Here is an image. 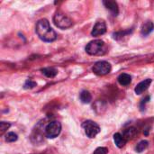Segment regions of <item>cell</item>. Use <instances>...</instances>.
<instances>
[{"label":"cell","mask_w":154,"mask_h":154,"mask_svg":"<svg viewBox=\"0 0 154 154\" xmlns=\"http://www.w3.org/2000/svg\"><path fill=\"white\" fill-rule=\"evenodd\" d=\"M35 32L39 38L46 42H51L57 39L56 32L51 27L47 19H41L37 22L35 26Z\"/></svg>","instance_id":"obj_1"},{"label":"cell","mask_w":154,"mask_h":154,"mask_svg":"<svg viewBox=\"0 0 154 154\" xmlns=\"http://www.w3.org/2000/svg\"><path fill=\"white\" fill-rule=\"evenodd\" d=\"M86 51L89 55H95V56L103 55L106 51V45L105 42L102 40H95L90 42L86 46Z\"/></svg>","instance_id":"obj_2"},{"label":"cell","mask_w":154,"mask_h":154,"mask_svg":"<svg viewBox=\"0 0 154 154\" xmlns=\"http://www.w3.org/2000/svg\"><path fill=\"white\" fill-rule=\"evenodd\" d=\"M53 23L57 27H59L60 29H62V30L70 28L73 24L72 20L61 12L55 13V14L53 16Z\"/></svg>","instance_id":"obj_3"},{"label":"cell","mask_w":154,"mask_h":154,"mask_svg":"<svg viewBox=\"0 0 154 154\" xmlns=\"http://www.w3.org/2000/svg\"><path fill=\"white\" fill-rule=\"evenodd\" d=\"M82 127L88 138H95L100 132V127L97 124L91 120L85 121L82 124Z\"/></svg>","instance_id":"obj_4"},{"label":"cell","mask_w":154,"mask_h":154,"mask_svg":"<svg viewBox=\"0 0 154 154\" xmlns=\"http://www.w3.org/2000/svg\"><path fill=\"white\" fill-rule=\"evenodd\" d=\"M111 69L112 67L109 62L105 61V60H100L94 64L92 70L95 74L98 76H104V75L108 74L111 71Z\"/></svg>","instance_id":"obj_5"},{"label":"cell","mask_w":154,"mask_h":154,"mask_svg":"<svg viewBox=\"0 0 154 154\" xmlns=\"http://www.w3.org/2000/svg\"><path fill=\"white\" fill-rule=\"evenodd\" d=\"M61 131V125L58 121H52L45 128V134L46 137L53 139L56 138Z\"/></svg>","instance_id":"obj_6"},{"label":"cell","mask_w":154,"mask_h":154,"mask_svg":"<svg viewBox=\"0 0 154 154\" xmlns=\"http://www.w3.org/2000/svg\"><path fill=\"white\" fill-rule=\"evenodd\" d=\"M106 32V25L104 21H97L96 24L93 27V30L91 32L92 36H99Z\"/></svg>","instance_id":"obj_7"},{"label":"cell","mask_w":154,"mask_h":154,"mask_svg":"<svg viewBox=\"0 0 154 154\" xmlns=\"http://www.w3.org/2000/svg\"><path fill=\"white\" fill-rule=\"evenodd\" d=\"M152 84V79H147L142 82H140L134 88V91L137 95H142L144 91H146L148 89V88L150 87V85Z\"/></svg>","instance_id":"obj_8"},{"label":"cell","mask_w":154,"mask_h":154,"mask_svg":"<svg viewBox=\"0 0 154 154\" xmlns=\"http://www.w3.org/2000/svg\"><path fill=\"white\" fill-rule=\"evenodd\" d=\"M103 4L104 5L111 11V13L113 14V15L116 16L118 14V12H119V8H118V5L116 1H110V0H107V1H103Z\"/></svg>","instance_id":"obj_9"},{"label":"cell","mask_w":154,"mask_h":154,"mask_svg":"<svg viewBox=\"0 0 154 154\" xmlns=\"http://www.w3.org/2000/svg\"><path fill=\"white\" fill-rule=\"evenodd\" d=\"M114 141H115L116 145L118 148H123L126 144V143H127V141L125 139L123 134H121L119 133H116V134H114Z\"/></svg>","instance_id":"obj_10"},{"label":"cell","mask_w":154,"mask_h":154,"mask_svg":"<svg viewBox=\"0 0 154 154\" xmlns=\"http://www.w3.org/2000/svg\"><path fill=\"white\" fill-rule=\"evenodd\" d=\"M137 134V130L134 127H130L126 130H125V132L123 133V136L125 137V139L126 141H130L132 139H134Z\"/></svg>","instance_id":"obj_11"},{"label":"cell","mask_w":154,"mask_h":154,"mask_svg":"<svg viewBox=\"0 0 154 154\" xmlns=\"http://www.w3.org/2000/svg\"><path fill=\"white\" fill-rule=\"evenodd\" d=\"M154 28V24L151 21H147L146 23H144L142 26V29H141V32L143 35H148L150 32H152Z\"/></svg>","instance_id":"obj_12"},{"label":"cell","mask_w":154,"mask_h":154,"mask_svg":"<svg viewBox=\"0 0 154 154\" xmlns=\"http://www.w3.org/2000/svg\"><path fill=\"white\" fill-rule=\"evenodd\" d=\"M117 79H118V82H119L120 85H122V86H128L131 83V81H132V77L129 74L123 73V74L119 75Z\"/></svg>","instance_id":"obj_13"},{"label":"cell","mask_w":154,"mask_h":154,"mask_svg":"<svg viewBox=\"0 0 154 154\" xmlns=\"http://www.w3.org/2000/svg\"><path fill=\"white\" fill-rule=\"evenodd\" d=\"M79 98H80V100H81V102L83 104H89L91 102V100H92V96H91V94L88 91L83 90L80 93Z\"/></svg>","instance_id":"obj_14"},{"label":"cell","mask_w":154,"mask_h":154,"mask_svg":"<svg viewBox=\"0 0 154 154\" xmlns=\"http://www.w3.org/2000/svg\"><path fill=\"white\" fill-rule=\"evenodd\" d=\"M42 72L46 77H48V78H54L58 74L57 69H55L54 68H44V69H42Z\"/></svg>","instance_id":"obj_15"},{"label":"cell","mask_w":154,"mask_h":154,"mask_svg":"<svg viewBox=\"0 0 154 154\" xmlns=\"http://www.w3.org/2000/svg\"><path fill=\"white\" fill-rule=\"evenodd\" d=\"M148 146H149V143L147 141H142V142H140L137 144V146L135 148V151L137 152H139V153L140 152H143L144 150H146L148 148Z\"/></svg>","instance_id":"obj_16"},{"label":"cell","mask_w":154,"mask_h":154,"mask_svg":"<svg viewBox=\"0 0 154 154\" xmlns=\"http://www.w3.org/2000/svg\"><path fill=\"white\" fill-rule=\"evenodd\" d=\"M5 141H6L7 143H14V142L17 141L18 136H17L16 134L11 132V133H7V134H5Z\"/></svg>","instance_id":"obj_17"},{"label":"cell","mask_w":154,"mask_h":154,"mask_svg":"<svg viewBox=\"0 0 154 154\" xmlns=\"http://www.w3.org/2000/svg\"><path fill=\"white\" fill-rule=\"evenodd\" d=\"M10 124L9 123H5V122H1L0 123V134L3 135L4 133L10 127Z\"/></svg>","instance_id":"obj_18"},{"label":"cell","mask_w":154,"mask_h":154,"mask_svg":"<svg viewBox=\"0 0 154 154\" xmlns=\"http://www.w3.org/2000/svg\"><path fill=\"white\" fill-rule=\"evenodd\" d=\"M34 87H36V83L34 81H32V80H27L24 85H23V88L25 89H31V88H33Z\"/></svg>","instance_id":"obj_19"},{"label":"cell","mask_w":154,"mask_h":154,"mask_svg":"<svg viewBox=\"0 0 154 154\" xmlns=\"http://www.w3.org/2000/svg\"><path fill=\"white\" fill-rule=\"evenodd\" d=\"M108 153V149L106 147H98L95 150L93 154H107Z\"/></svg>","instance_id":"obj_20"}]
</instances>
